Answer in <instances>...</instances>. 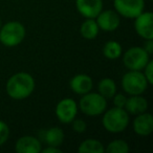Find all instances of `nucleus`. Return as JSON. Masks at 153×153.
<instances>
[{"label":"nucleus","mask_w":153,"mask_h":153,"mask_svg":"<svg viewBox=\"0 0 153 153\" xmlns=\"http://www.w3.org/2000/svg\"><path fill=\"white\" fill-rule=\"evenodd\" d=\"M7 92L14 100H24L33 94L35 80L27 72H17L7 80Z\"/></svg>","instance_id":"1"},{"label":"nucleus","mask_w":153,"mask_h":153,"mask_svg":"<svg viewBox=\"0 0 153 153\" xmlns=\"http://www.w3.org/2000/svg\"><path fill=\"white\" fill-rule=\"evenodd\" d=\"M102 124L108 132L120 133L129 125V115L125 108L113 107L104 113Z\"/></svg>","instance_id":"2"},{"label":"nucleus","mask_w":153,"mask_h":153,"mask_svg":"<svg viewBox=\"0 0 153 153\" xmlns=\"http://www.w3.org/2000/svg\"><path fill=\"white\" fill-rule=\"evenodd\" d=\"M25 37V27L18 21L5 23L0 28V42L4 46L14 47L19 45Z\"/></svg>","instance_id":"3"},{"label":"nucleus","mask_w":153,"mask_h":153,"mask_svg":"<svg viewBox=\"0 0 153 153\" xmlns=\"http://www.w3.org/2000/svg\"><path fill=\"white\" fill-rule=\"evenodd\" d=\"M148 85V81L140 70H129L122 78V87L130 96L142 94Z\"/></svg>","instance_id":"4"},{"label":"nucleus","mask_w":153,"mask_h":153,"mask_svg":"<svg viewBox=\"0 0 153 153\" xmlns=\"http://www.w3.org/2000/svg\"><path fill=\"white\" fill-rule=\"evenodd\" d=\"M106 99L100 94H96V92H87L83 94L79 102L81 111L89 117L102 114L106 109Z\"/></svg>","instance_id":"5"},{"label":"nucleus","mask_w":153,"mask_h":153,"mask_svg":"<svg viewBox=\"0 0 153 153\" xmlns=\"http://www.w3.org/2000/svg\"><path fill=\"white\" fill-rule=\"evenodd\" d=\"M149 56L150 55L143 47H131L124 53V65L129 70H142L150 61Z\"/></svg>","instance_id":"6"},{"label":"nucleus","mask_w":153,"mask_h":153,"mask_svg":"<svg viewBox=\"0 0 153 153\" xmlns=\"http://www.w3.org/2000/svg\"><path fill=\"white\" fill-rule=\"evenodd\" d=\"M113 5L119 15L134 19L144 12V0H113Z\"/></svg>","instance_id":"7"},{"label":"nucleus","mask_w":153,"mask_h":153,"mask_svg":"<svg viewBox=\"0 0 153 153\" xmlns=\"http://www.w3.org/2000/svg\"><path fill=\"white\" fill-rule=\"evenodd\" d=\"M78 113V105L76 101L70 98L61 100L56 106V115L58 120L63 124H69L76 119Z\"/></svg>","instance_id":"8"},{"label":"nucleus","mask_w":153,"mask_h":153,"mask_svg":"<svg viewBox=\"0 0 153 153\" xmlns=\"http://www.w3.org/2000/svg\"><path fill=\"white\" fill-rule=\"evenodd\" d=\"M134 19V28L138 36L145 40L153 39V14L151 12H143Z\"/></svg>","instance_id":"9"},{"label":"nucleus","mask_w":153,"mask_h":153,"mask_svg":"<svg viewBox=\"0 0 153 153\" xmlns=\"http://www.w3.org/2000/svg\"><path fill=\"white\" fill-rule=\"evenodd\" d=\"M76 7L86 19H94L103 11L102 0H76Z\"/></svg>","instance_id":"10"},{"label":"nucleus","mask_w":153,"mask_h":153,"mask_svg":"<svg viewBox=\"0 0 153 153\" xmlns=\"http://www.w3.org/2000/svg\"><path fill=\"white\" fill-rule=\"evenodd\" d=\"M97 24L99 28L105 32H113L120 26L121 19L117 12L107 10V11H102L97 16Z\"/></svg>","instance_id":"11"},{"label":"nucleus","mask_w":153,"mask_h":153,"mask_svg":"<svg viewBox=\"0 0 153 153\" xmlns=\"http://www.w3.org/2000/svg\"><path fill=\"white\" fill-rule=\"evenodd\" d=\"M42 150L40 140L35 136L24 135L16 142L15 151L17 153H39Z\"/></svg>","instance_id":"12"},{"label":"nucleus","mask_w":153,"mask_h":153,"mask_svg":"<svg viewBox=\"0 0 153 153\" xmlns=\"http://www.w3.org/2000/svg\"><path fill=\"white\" fill-rule=\"evenodd\" d=\"M133 130L140 136H147L153 131V117L148 112L137 114L133 120Z\"/></svg>","instance_id":"13"},{"label":"nucleus","mask_w":153,"mask_h":153,"mask_svg":"<svg viewBox=\"0 0 153 153\" xmlns=\"http://www.w3.org/2000/svg\"><path fill=\"white\" fill-rule=\"evenodd\" d=\"M92 79L89 76L84 74H76L72 76L69 82V86L74 94H85L89 92L92 88Z\"/></svg>","instance_id":"14"},{"label":"nucleus","mask_w":153,"mask_h":153,"mask_svg":"<svg viewBox=\"0 0 153 153\" xmlns=\"http://www.w3.org/2000/svg\"><path fill=\"white\" fill-rule=\"evenodd\" d=\"M124 108L128 113L137 115L143 112H146L148 109V102L140 94H135V96H131L127 99V102H126Z\"/></svg>","instance_id":"15"},{"label":"nucleus","mask_w":153,"mask_h":153,"mask_svg":"<svg viewBox=\"0 0 153 153\" xmlns=\"http://www.w3.org/2000/svg\"><path fill=\"white\" fill-rule=\"evenodd\" d=\"M44 140L48 146L60 147L64 140V132L61 128L53 127L44 132Z\"/></svg>","instance_id":"16"},{"label":"nucleus","mask_w":153,"mask_h":153,"mask_svg":"<svg viewBox=\"0 0 153 153\" xmlns=\"http://www.w3.org/2000/svg\"><path fill=\"white\" fill-rule=\"evenodd\" d=\"M78 151L80 153H103L105 151V148L100 140L88 138L80 144Z\"/></svg>","instance_id":"17"},{"label":"nucleus","mask_w":153,"mask_h":153,"mask_svg":"<svg viewBox=\"0 0 153 153\" xmlns=\"http://www.w3.org/2000/svg\"><path fill=\"white\" fill-rule=\"evenodd\" d=\"M99 26L97 24V21L94 19H86L85 21L82 23L80 32L83 38L88 39V40H92V39L97 38L99 34Z\"/></svg>","instance_id":"18"},{"label":"nucleus","mask_w":153,"mask_h":153,"mask_svg":"<svg viewBox=\"0 0 153 153\" xmlns=\"http://www.w3.org/2000/svg\"><path fill=\"white\" fill-rule=\"evenodd\" d=\"M99 94L103 96L105 99H111L117 94V85L115 82L110 78H105L100 81L98 85Z\"/></svg>","instance_id":"19"},{"label":"nucleus","mask_w":153,"mask_h":153,"mask_svg":"<svg viewBox=\"0 0 153 153\" xmlns=\"http://www.w3.org/2000/svg\"><path fill=\"white\" fill-rule=\"evenodd\" d=\"M103 55L110 60H115L122 55V46L117 41H108L103 47Z\"/></svg>","instance_id":"20"},{"label":"nucleus","mask_w":153,"mask_h":153,"mask_svg":"<svg viewBox=\"0 0 153 153\" xmlns=\"http://www.w3.org/2000/svg\"><path fill=\"white\" fill-rule=\"evenodd\" d=\"M107 153H127L129 152V146L123 140H114L107 145L105 149Z\"/></svg>","instance_id":"21"},{"label":"nucleus","mask_w":153,"mask_h":153,"mask_svg":"<svg viewBox=\"0 0 153 153\" xmlns=\"http://www.w3.org/2000/svg\"><path fill=\"white\" fill-rule=\"evenodd\" d=\"M10 136V128L7 123L0 120V146H2Z\"/></svg>","instance_id":"22"},{"label":"nucleus","mask_w":153,"mask_h":153,"mask_svg":"<svg viewBox=\"0 0 153 153\" xmlns=\"http://www.w3.org/2000/svg\"><path fill=\"white\" fill-rule=\"evenodd\" d=\"M72 129L74 131L78 132V133H83L87 128V124L84 120L81 119H74L72 120Z\"/></svg>","instance_id":"23"},{"label":"nucleus","mask_w":153,"mask_h":153,"mask_svg":"<svg viewBox=\"0 0 153 153\" xmlns=\"http://www.w3.org/2000/svg\"><path fill=\"white\" fill-rule=\"evenodd\" d=\"M145 69V72H144V76L145 78L147 79L148 83L150 84H153V62L152 61H149L147 63V65L144 67Z\"/></svg>","instance_id":"24"},{"label":"nucleus","mask_w":153,"mask_h":153,"mask_svg":"<svg viewBox=\"0 0 153 153\" xmlns=\"http://www.w3.org/2000/svg\"><path fill=\"white\" fill-rule=\"evenodd\" d=\"M113 98V104H114L115 107H120V108H124L126 105V102H127V98L126 96L122 94H115Z\"/></svg>","instance_id":"25"},{"label":"nucleus","mask_w":153,"mask_h":153,"mask_svg":"<svg viewBox=\"0 0 153 153\" xmlns=\"http://www.w3.org/2000/svg\"><path fill=\"white\" fill-rule=\"evenodd\" d=\"M149 55H152L153 53V39H149V40H146V43H145V46L143 47Z\"/></svg>","instance_id":"26"},{"label":"nucleus","mask_w":153,"mask_h":153,"mask_svg":"<svg viewBox=\"0 0 153 153\" xmlns=\"http://www.w3.org/2000/svg\"><path fill=\"white\" fill-rule=\"evenodd\" d=\"M43 153H62L61 149H59V147H53V146H48L47 148L41 150Z\"/></svg>","instance_id":"27"},{"label":"nucleus","mask_w":153,"mask_h":153,"mask_svg":"<svg viewBox=\"0 0 153 153\" xmlns=\"http://www.w3.org/2000/svg\"><path fill=\"white\" fill-rule=\"evenodd\" d=\"M0 28H1V19H0Z\"/></svg>","instance_id":"28"}]
</instances>
